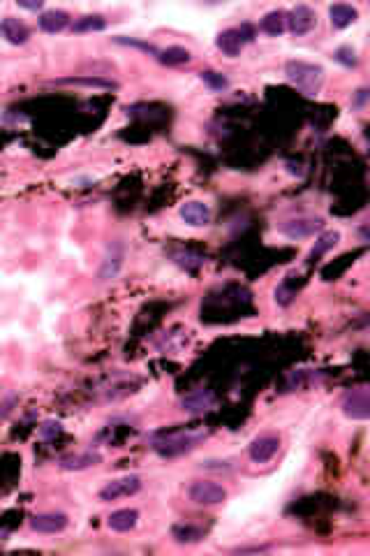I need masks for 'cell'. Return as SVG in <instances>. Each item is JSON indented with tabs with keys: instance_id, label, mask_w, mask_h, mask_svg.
<instances>
[{
	"instance_id": "6da1fadb",
	"label": "cell",
	"mask_w": 370,
	"mask_h": 556,
	"mask_svg": "<svg viewBox=\"0 0 370 556\" xmlns=\"http://www.w3.org/2000/svg\"><path fill=\"white\" fill-rule=\"evenodd\" d=\"M206 438V431H174V434H165L155 438L150 443V450L162 459H176L192 452L195 447Z\"/></svg>"
},
{
	"instance_id": "7a4b0ae2",
	"label": "cell",
	"mask_w": 370,
	"mask_h": 556,
	"mask_svg": "<svg viewBox=\"0 0 370 556\" xmlns=\"http://www.w3.org/2000/svg\"><path fill=\"white\" fill-rule=\"evenodd\" d=\"M285 74H287L290 84H294L299 90H304L306 95L319 93V88H322V84H324V70L315 63L290 61L287 65H285Z\"/></svg>"
},
{
	"instance_id": "3957f363",
	"label": "cell",
	"mask_w": 370,
	"mask_h": 556,
	"mask_svg": "<svg viewBox=\"0 0 370 556\" xmlns=\"http://www.w3.org/2000/svg\"><path fill=\"white\" fill-rule=\"evenodd\" d=\"M188 499L197 505H204V508H213V505L227 501V489L213 480H195L188 487Z\"/></svg>"
},
{
	"instance_id": "277c9868",
	"label": "cell",
	"mask_w": 370,
	"mask_h": 556,
	"mask_svg": "<svg viewBox=\"0 0 370 556\" xmlns=\"http://www.w3.org/2000/svg\"><path fill=\"white\" fill-rule=\"evenodd\" d=\"M340 408H342V415L354 422H366L370 418V396H368V387H354V389H347V392L342 394V401H340Z\"/></svg>"
},
{
	"instance_id": "5b68a950",
	"label": "cell",
	"mask_w": 370,
	"mask_h": 556,
	"mask_svg": "<svg viewBox=\"0 0 370 556\" xmlns=\"http://www.w3.org/2000/svg\"><path fill=\"white\" fill-rule=\"evenodd\" d=\"M141 478L139 475H123L116 478L112 483H107L102 489H100V501H119V499H130V496L141 492Z\"/></svg>"
},
{
	"instance_id": "8992f818",
	"label": "cell",
	"mask_w": 370,
	"mask_h": 556,
	"mask_svg": "<svg viewBox=\"0 0 370 556\" xmlns=\"http://www.w3.org/2000/svg\"><path fill=\"white\" fill-rule=\"evenodd\" d=\"M324 220L315 218V215H299V218H290L278 225V232L285 235L287 239H306L315 237L317 232H322Z\"/></svg>"
},
{
	"instance_id": "52a82bcc",
	"label": "cell",
	"mask_w": 370,
	"mask_h": 556,
	"mask_svg": "<svg viewBox=\"0 0 370 556\" xmlns=\"http://www.w3.org/2000/svg\"><path fill=\"white\" fill-rule=\"evenodd\" d=\"M255 35H252V28L250 26H241V28H227L222 30L220 35H217L215 45L217 49L229 56V58H237L241 54V49L246 47V42H252Z\"/></svg>"
},
{
	"instance_id": "ba28073f",
	"label": "cell",
	"mask_w": 370,
	"mask_h": 556,
	"mask_svg": "<svg viewBox=\"0 0 370 556\" xmlns=\"http://www.w3.org/2000/svg\"><path fill=\"white\" fill-rule=\"evenodd\" d=\"M215 403H217V399H215V394L211 392V389L199 387V389H192L190 394L183 396L181 410H185L188 415H204L208 410H213Z\"/></svg>"
},
{
	"instance_id": "9c48e42d",
	"label": "cell",
	"mask_w": 370,
	"mask_h": 556,
	"mask_svg": "<svg viewBox=\"0 0 370 556\" xmlns=\"http://www.w3.org/2000/svg\"><path fill=\"white\" fill-rule=\"evenodd\" d=\"M280 450V438L275 434H262L248 445V454L255 463H268Z\"/></svg>"
},
{
	"instance_id": "30bf717a",
	"label": "cell",
	"mask_w": 370,
	"mask_h": 556,
	"mask_svg": "<svg viewBox=\"0 0 370 556\" xmlns=\"http://www.w3.org/2000/svg\"><path fill=\"white\" fill-rule=\"evenodd\" d=\"M287 16V28L292 35H308L310 30L315 28V23H317V14L310 10L308 5H297L290 14H285Z\"/></svg>"
},
{
	"instance_id": "8fae6325",
	"label": "cell",
	"mask_w": 370,
	"mask_h": 556,
	"mask_svg": "<svg viewBox=\"0 0 370 556\" xmlns=\"http://www.w3.org/2000/svg\"><path fill=\"white\" fill-rule=\"evenodd\" d=\"M67 524H70V519H67L65 512H40L30 519V528L44 536L63 533Z\"/></svg>"
},
{
	"instance_id": "7c38bea8",
	"label": "cell",
	"mask_w": 370,
	"mask_h": 556,
	"mask_svg": "<svg viewBox=\"0 0 370 556\" xmlns=\"http://www.w3.org/2000/svg\"><path fill=\"white\" fill-rule=\"evenodd\" d=\"M179 213H181L185 225H190V227H204L211 223V206L199 202V200L185 202Z\"/></svg>"
},
{
	"instance_id": "4fadbf2b",
	"label": "cell",
	"mask_w": 370,
	"mask_h": 556,
	"mask_svg": "<svg viewBox=\"0 0 370 556\" xmlns=\"http://www.w3.org/2000/svg\"><path fill=\"white\" fill-rule=\"evenodd\" d=\"M0 35H3L10 45H26L28 37H30V30L23 21L14 19V16H5L3 21H0Z\"/></svg>"
},
{
	"instance_id": "5bb4252c",
	"label": "cell",
	"mask_w": 370,
	"mask_h": 556,
	"mask_svg": "<svg viewBox=\"0 0 370 556\" xmlns=\"http://www.w3.org/2000/svg\"><path fill=\"white\" fill-rule=\"evenodd\" d=\"M100 461H102V454L88 450V452H74V454L61 456L58 466H61L63 471H86L90 466H97Z\"/></svg>"
},
{
	"instance_id": "9a60e30c",
	"label": "cell",
	"mask_w": 370,
	"mask_h": 556,
	"mask_svg": "<svg viewBox=\"0 0 370 556\" xmlns=\"http://www.w3.org/2000/svg\"><path fill=\"white\" fill-rule=\"evenodd\" d=\"M37 26L49 35H56V32H63L70 26V14L63 10H47L37 16Z\"/></svg>"
},
{
	"instance_id": "2e32d148",
	"label": "cell",
	"mask_w": 370,
	"mask_h": 556,
	"mask_svg": "<svg viewBox=\"0 0 370 556\" xmlns=\"http://www.w3.org/2000/svg\"><path fill=\"white\" fill-rule=\"evenodd\" d=\"M139 521V512L132 510V508H123V510H116L107 517V526L112 531H119V533H128L134 526H137Z\"/></svg>"
},
{
	"instance_id": "e0dca14e",
	"label": "cell",
	"mask_w": 370,
	"mask_h": 556,
	"mask_svg": "<svg viewBox=\"0 0 370 556\" xmlns=\"http://www.w3.org/2000/svg\"><path fill=\"white\" fill-rule=\"evenodd\" d=\"M172 538H174V543H179V545H195V543L204 540L206 531L195 524H174Z\"/></svg>"
},
{
	"instance_id": "ac0fdd59",
	"label": "cell",
	"mask_w": 370,
	"mask_h": 556,
	"mask_svg": "<svg viewBox=\"0 0 370 556\" xmlns=\"http://www.w3.org/2000/svg\"><path fill=\"white\" fill-rule=\"evenodd\" d=\"M259 28H262L266 35L280 37L282 32L287 30V16H285L282 10H273V12L264 14V19H262V23H259Z\"/></svg>"
},
{
	"instance_id": "d6986e66",
	"label": "cell",
	"mask_w": 370,
	"mask_h": 556,
	"mask_svg": "<svg viewBox=\"0 0 370 556\" xmlns=\"http://www.w3.org/2000/svg\"><path fill=\"white\" fill-rule=\"evenodd\" d=\"M329 16H331V23L335 28H347L359 19V12H357V7L338 3V5H331Z\"/></svg>"
},
{
	"instance_id": "ffe728a7",
	"label": "cell",
	"mask_w": 370,
	"mask_h": 556,
	"mask_svg": "<svg viewBox=\"0 0 370 556\" xmlns=\"http://www.w3.org/2000/svg\"><path fill=\"white\" fill-rule=\"evenodd\" d=\"M157 61L167 65V68H176V65H185V63H190V52L188 49H183V47H167L162 49V52H157Z\"/></svg>"
},
{
	"instance_id": "44dd1931",
	"label": "cell",
	"mask_w": 370,
	"mask_h": 556,
	"mask_svg": "<svg viewBox=\"0 0 370 556\" xmlns=\"http://www.w3.org/2000/svg\"><path fill=\"white\" fill-rule=\"evenodd\" d=\"M121 267H123V248H121V246H114L112 253H107L102 267H100V278H102V280L114 278L116 273L121 271Z\"/></svg>"
},
{
	"instance_id": "7402d4cb",
	"label": "cell",
	"mask_w": 370,
	"mask_h": 556,
	"mask_svg": "<svg viewBox=\"0 0 370 556\" xmlns=\"http://www.w3.org/2000/svg\"><path fill=\"white\" fill-rule=\"evenodd\" d=\"M107 28V19L100 14H88V16H81L72 23V32H77V35H83V32H100Z\"/></svg>"
},
{
	"instance_id": "603a6c76",
	"label": "cell",
	"mask_w": 370,
	"mask_h": 556,
	"mask_svg": "<svg viewBox=\"0 0 370 556\" xmlns=\"http://www.w3.org/2000/svg\"><path fill=\"white\" fill-rule=\"evenodd\" d=\"M54 84H70V86H90V88H116L112 79H102V77H65V79H56Z\"/></svg>"
},
{
	"instance_id": "cb8c5ba5",
	"label": "cell",
	"mask_w": 370,
	"mask_h": 556,
	"mask_svg": "<svg viewBox=\"0 0 370 556\" xmlns=\"http://www.w3.org/2000/svg\"><path fill=\"white\" fill-rule=\"evenodd\" d=\"M172 260L185 271H195L204 264V255L192 253V251H176V253H172Z\"/></svg>"
},
{
	"instance_id": "d4e9b609",
	"label": "cell",
	"mask_w": 370,
	"mask_h": 556,
	"mask_svg": "<svg viewBox=\"0 0 370 556\" xmlns=\"http://www.w3.org/2000/svg\"><path fill=\"white\" fill-rule=\"evenodd\" d=\"M338 242H340V232H333V230H331V232H324V235L315 242L313 251H310V257L315 260V257L324 255L326 251H331V248L338 244Z\"/></svg>"
},
{
	"instance_id": "484cf974",
	"label": "cell",
	"mask_w": 370,
	"mask_h": 556,
	"mask_svg": "<svg viewBox=\"0 0 370 556\" xmlns=\"http://www.w3.org/2000/svg\"><path fill=\"white\" fill-rule=\"evenodd\" d=\"M201 77V81H204V84L211 88V90H227L229 88V79L225 77V74H220V72H213V70H204L199 74Z\"/></svg>"
},
{
	"instance_id": "4316f807",
	"label": "cell",
	"mask_w": 370,
	"mask_h": 556,
	"mask_svg": "<svg viewBox=\"0 0 370 556\" xmlns=\"http://www.w3.org/2000/svg\"><path fill=\"white\" fill-rule=\"evenodd\" d=\"M333 61L345 65V68H357L359 58H357V52L352 47H340V49H335V52H333Z\"/></svg>"
},
{
	"instance_id": "83f0119b",
	"label": "cell",
	"mask_w": 370,
	"mask_h": 556,
	"mask_svg": "<svg viewBox=\"0 0 370 556\" xmlns=\"http://www.w3.org/2000/svg\"><path fill=\"white\" fill-rule=\"evenodd\" d=\"M116 42L119 45H125V47H137L141 52H146L150 56H157V49L153 45H146V42H137V40H125V37H116Z\"/></svg>"
},
{
	"instance_id": "f1b7e54d",
	"label": "cell",
	"mask_w": 370,
	"mask_h": 556,
	"mask_svg": "<svg viewBox=\"0 0 370 556\" xmlns=\"http://www.w3.org/2000/svg\"><path fill=\"white\" fill-rule=\"evenodd\" d=\"M21 7V10H30V12H37V10H42V3H16Z\"/></svg>"
},
{
	"instance_id": "f546056e",
	"label": "cell",
	"mask_w": 370,
	"mask_h": 556,
	"mask_svg": "<svg viewBox=\"0 0 370 556\" xmlns=\"http://www.w3.org/2000/svg\"><path fill=\"white\" fill-rule=\"evenodd\" d=\"M359 232H361V239H364V244H366V242H368V230H366V225H361Z\"/></svg>"
}]
</instances>
